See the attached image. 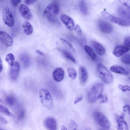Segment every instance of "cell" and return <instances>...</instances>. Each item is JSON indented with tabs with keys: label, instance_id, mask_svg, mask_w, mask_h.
<instances>
[{
	"label": "cell",
	"instance_id": "18",
	"mask_svg": "<svg viewBox=\"0 0 130 130\" xmlns=\"http://www.w3.org/2000/svg\"><path fill=\"white\" fill-rule=\"evenodd\" d=\"M118 13L123 19L128 20L130 19L129 11L122 6H120L118 9Z\"/></svg>",
	"mask_w": 130,
	"mask_h": 130
},
{
	"label": "cell",
	"instance_id": "4",
	"mask_svg": "<svg viewBox=\"0 0 130 130\" xmlns=\"http://www.w3.org/2000/svg\"><path fill=\"white\" fill-rule=\"evenodd\" d=\"M101 14L105 19L119 25L126 26L130 25V22L127 20L115 17L105 11H101Z\"/></svg>",
	"mask_w": 130,
	"mask_h": 130
},
{
	"label": "cell",
	"instance_id": "14",
	"mask_svg": "<svg viewBox=\"0 0 130 130\" xmlns=\"http://www.w3.org/2000/svg\"><path fill=\"white\" fill-rule=\"evenodd\" d=\"M64 76V71L63 69L61 68H56L53 72V79L57 82L61 81L63 79Z\"/></svg>",
	"mask_w": 130,
	"mask_h": 130
},
{
	"label": "cell",
	"instance_id": "27",
	"mask_svg": "<svg viewBox=\"0 0 130 130\" xmlns=\"http://www.w3.org/2000/svg\"><path fill=\"white\" fill-rule=\"evenodd\" d=\"M80 11L84 14H86L88 12L87 8L85 2L83 0L80 1L79 4Z\"/></svg>",
	"mask_w": 130,
	"mask_h": 130
},
{
	"label": "cell",
	"instance_id": "31",
	"mask_svg": "<svg viewBox=\"0 0 130 130\" xmlns=\"http://www.w3.org/2000/svg\"><path fill=\"white\" fill-rule=\"evenodd\" d=\"M60 39L64 45L73 52H75V50L74 47L70 42L63 38H60Z\"/></svg>",
	"mask_w": 130,
	"mask_h": 130
},
{
	"label": "cell",
	"instance_id": "3",
	"mask_svg": "<svg viewBox=\"0 0 130 130\" xmlns=\"http://www.w3.org/2000/svg\"><path fill=\"white\" fill-rule=\"evenodd\" d=\"M103 89V85L101 83H97L93 86L88 94V98L89 101L93 103L98 99Z\"/></svg>",
	"mask_w": 130,
	"mask_h": 130
},
{
	"label": "cell",
	"instance_id": "29",
	"mask_svg": "<svg viewBox=\"0 0 130 130\" xmlns=\"http://www.w3.org/2000/svg\"><path fill=\"white\" fill-rule=\"evenodd\" d=\"M130 55L129 54L124 55L121 58V61L123 63L126 65H129Z\"/></svg>",
	"mask_w": 130,
	"mask_h": 130
},
{
	"label": "cell",
	"instance_id": "8",
	"mask_svg": "<svg viewBox=\"0 0 130 130\" xmlns=\"http://www.w3.org/2000/svg\"><path fill=\"white\" fill-rule=\"evenodd\" d=\"M98 26L100 30L105 33H110L113 30V27L110 23L103 20L99 21Z\"/></svg>",
	"mask_w": 130,
	"mask_h": 130
},
{
	"label": "cell",
	"instance_id": "28",
	"mask_svg": "<svg viewBox=\"0 0 130 130\" xmlns=\"http://www.w3.org/2000/svg\"><path fill=\"white\" fill-rule=\"evenodd\" d=\"M67 72L69 77L73 79H75L77 76V72L75 70L71 68H68Z\"/></svg>",
	"mask_w": 130,
	"mask_h": 130
},
{
	"label": "cell",
	"instance_id": "11",
	"mask_svg": "<svg viewBox=\"0 0 130 130\" xmlns=\"http://www.w3.org/2000/svg\"><path fill=\"white\" fill-rule=\"evenodd\" d=\"M20 70L19 63L18 62H14L13 65L11 66L9 72L10 77L12 80L16 79L19 75Z\"/></svg>",
	"mask_w": 130,
	"mask_h": 130
},
{
	"label": "cell",
	"instance_id": "25",
	"mask_svg": "<svg viewBox=\"0 0 130 130\" xmlns=\"http://www.w3.org/2000/svg\"><path fill=\"white\" fill-rule=\"evenodd\" d=\"M0 112L10 117H14L13 115L6 107L0 104Z\"/></svg>",
	"mask_w": 130,
	"mask_h": 130
},
{
	"label": "cell",
	"instance_id": "23",
	"mask_svg": "<svg viewBox=\"0 0 130 130\" xmlns=\"http://www.w3.org/2000/svg\"><path fill=\"white\" fill-rule=\"evenodd\" d=\"M62 52L66 58L75 64L76 63L74 57L69 52L64 49L62 50Z\"/></svg>",
	"mask_w": 130,
	"mask_h": 130
},
{
	"label": "cell",
	"instance_id": "13",
	"mask_svg": "<svg viewBox=\"0 0 130 130\" xmlns=\"http://www.w3.org/2000/svg\"><path fill=\"white\" fill-rule=\"evenodd\" d=\"M125 115V113L124 112L120 116L117 115L116 116V119L118 124L117 128L118 129H128L127 124L124 119Z\"/></svg>",
	"mask_w": 130,
	"mask_h": 130
},
{
	"label": "cell",
	"instance_id": "40",
	"mask_svg": "<svg viewBox=\"0 0 130 130\" xmlns=\"http://www.w3.org/2000/svg\"><path fill=\"white\" fill-rule=\"evenodd\" d=\"M123 109L124 112H126L130 114V107L128 105H124L123 107Z\"/></svg>",
	"mask_w": 130,
	"mask_h": 130
},
{
	"label": "cell",
	"instance_id": "20",
	"mask_svg": "<svg viewBox=\"0 0 130 130\" xmlns=\"http://www.w3.org/2000/svg\"><path fill=\"white\" fill-rule=\"evenodd\" d=\"M19 58L25 67L27 68L29 66L30 60V57L28 55L25 53L21 54Z\"/></svg>",
	"mask_w": 130,
	"mask_h": 130
},
{
	"label": "cell",
	"instance_id": "26",
	"mask_svg": "<svg viewBox=\"0 0 130 130\" xmlns=\"http://www.w3.org/2000/svg\"><path fill=\"white\" fill-rule=\"evenodd\" d=\"M15 57L13 55L10 53L8 54L6 57L5 61L11 66H12L14 63Z\"/></svg>",
	"mask_w": 130,
	"mask_h": 130
},
{
	"label": "cell",
	"instance_id": "19",
	"mask_svg": "<svg viewBox=\"0 0 130 130\" xmlns=\"http://www.w3.org/2000/svg\"><path fill=\"white\" fill-rule=\"evenodd\" d=\"M110 71L113 72L124 75H128L129 73L124 68L118 66H113L110 68Z\"/></svg>",
	"mask_w": 130,
	"mask_h": 130
},
{
	"label": "cell",
	"instance_id": "9",
	"mask_svg": "<svg viewBox=\"0 0 130 130\" xmlns=\"http://www.w3.org/2000/svg\"><path fill=\"white\" fill-rule=\"evenodd\" d=\"M0 41L7 46H11L13 44L12 37L7 33L0 30Z\"/></svg>",
	"mask_w": 130,
	"mask_h": 130
},
{
	"label": "cell",
	"instance_id": "16",
	"mask_svg": "<svg viewBox=\"0 0 130 130\" xmlns=\"http://www.w3.org/2000/svg\"><path fill=\"white\" fill-rule=\"evenodd\" d=\"M129 50L130 48L124 45H119L115 48L113 54L116 56L119 57L129 51Z\"/></svg>",
	"mask_w": 130,
	"mask_h": 130
},
{
	"label": "cell",
	"instance_id": "10",
	"mask_svg": "<svg viewBox=\"0 0 130 130\" xmlns=\"http://www.w3.org/2000/svg\"><path fill=\"white\" fill-rule=\"evenodd\" d=\"M60 18L62 22L67 28L70 30L72 31L74 26V22L72 19L68 15L63 14L60 15Z\"/></svg>",
	"mask_w": 130,
	"mask_h": 130
},
{
	"label": "cell",
	"instance_id": "7",
	"mask_svg": "<svg viewBox=\"0 0 130 130\" xmlns=\"http://www.w3.org/2000/svg\"><path fill=\"white\" fill-rule=\"evenodd\" d=\"M2 16L4 23L7 26L12 27L14 24V20L11 10L9 7L6 6L3 9Z\"/></svg>",
	"mask_w": 130,
	"mask_h": 130
},
{
	"label": "cell",
	"instance_id": "15",
	"mask_svg": "<svg viewBox=\"0 0 130 130\" xmlns=\"http://www.w3.org/2000/svg\"><path fill=\"white\" fill-rule=\"evenodd\" d=\"M44 125L47 129L55 130L57 129L56 121L54 118L49 117L46 118L44 121Z\"/></svg>",
	"mask_w": 130,
	"mask_h": 130
},
{
	"label": "cell",
	"instance_id": "41",
	"mask_svg": "<svg viewBox=\"0 0 130 130\" xmlns=\"http://www.w3.org/2000/svg\"><path fill=\"white\" fill-rule=\"evenodd\" d=\"M37 0H25V3L27 5H31L35 2Z\"/></svg>",
	"mask_w": 130,
	"mask_h": 130
},
{
	"label": "cell",
	"instance_id": "30",
	"mask_svg": "<svg viewBox=\"0 0 130 130\" xmlns=\"http://www.w3.org/2000/svg\"><path fill=\"white\" fill-rule=\"evenodd\" d=\"M6 101L11 106H13L16 102V99L13 96L11 95L8 96L6 98Z\"/></svg>",
	"mask_w": 130,
	"mask_h": 130
},
{
	"label": "cell",
	"instance_id": "35",
	"mask_svg": "<svg viewBox=\"0 0 130 130\" xmlns=\"http://www.w3.org/2000/svg\"><path fill=\"white\" fill-rule=\"evenodd\" d=\"M130 38L129 37L125 38L124 40V45L130 48Z\"/></svg>",
	"mask_w": 130,
	"mask_h": 130
},
{
	"label": "cell",
	"instance_id": "2",
	"mask_svg": "<svg viewBox=\"0 0 130 130\" xmlns=\"http://www.w3.org/2000/svg\"><path fill=\"white\" fill-rule=\"evenodd\" d=\"M59 10V4L57 2H53L46 7L44 11L43 15L49 20L52 21L58 15Z\"/></svg>",
	"mask_w": 130,
	"mask_h": 130
},
{
	"label": "cell",
	"instance_id": "46",
	"mask_svg": "<svg viewBox=\"0 0 130 130\" xmlns=\"http://www.w3.org/2000/svg\"><path fill=\"white\" fill-rule=\"evenodd\" d=\"M119 1H121V0H118Z\"/></svg>",
	"mask_w": 130,
	"mask_h": 130
},
{
	"label": "cell",
	"instance_id": "22",
	"mask_svg": "<svg viewBox=\"0 0 130 130\" xmlns=\"http://www.w3.org/2000/svg\"><path fill=\"white\" fill-rule=\"evenodd\" d=\"M79 78L80 82L84 83L88 77V74L85 69L82 66L79 68Z\"/></svg>",
	"mask_w": 130,
	"mask_h": 130
},
{
	"label": "cell",
	"instance_id": "6",
	"mask_svg": "<svg viewBox=\"0 0 130 130\" xmlns=\"http://www.w3.org/2000/svg\"><path fill=\"white\" fill-rule=\"evenodd\" d=\"M94 116L97 123L101 127L106 129L110 128L111 125L109 122L102 113L98 111L95 112Z\"/></svg>",
	"mask_w": 130,
	"mask_h": 130
},
{
	"label": "cell",
	"instance_id": "33",
	"mask_svg": "<svg viewBox=\"0 0 130 130\" xmlns=\"http://www.w3.org/2000/svg\"><path fill=\"white\" fill-rule=\"evenodd\" d=\"M98 99H100L99 102L100 103H104L107 102L108 101V98L107 95L105 94H101Z\"/></svg>",
	"mask_w": 130,
	"mask_h": 130
},
{
	"label": "cell",
	"instance_id": "45",
	"mask_svg": "<svg viewBox=\"0 0 130 130\" xmlns=\"http://www.w3.org/2000/svg\"><path fill=\"white\" fill-rule=\"evenodd\" d=\"M3 101L2 99L0 98V102L1 103Z\"/></svg>",
	"mask_w": 130,
	"mask_h": 130
},
{
	"label": "cell",
	"instance_id": "12",
	"mask_svg": "<svg viewBox=\"0 0 130 130\" xmlns=\"http://www.w3.org/2000/svg\"><path fill=\"white\" fill-rule=\"evenodd\" d=\"M19 10L20 14L25 19L29 20L31 18L32 14L31 12L25 5H20L19 7Z\"/></svg>",
	"mask_w": 130,
	"mask_h": 130
},
{
	"label": "cell",
	"instance_id": "44",
	"mask_svg": "<svg viewBox=\"0 0 130 130\" xmlns=\"http://www.w3.org/2000/svg\"><path fill=\"white\" fill-rule=\"evenodd\" d=\"M61 130H67L66 128L64 126H62L61 127Z\"/></svg>",
	"mask_w": 130,
	"mask_h": 130
},
{
	"label": "cell",
	"instance_id": "36",
	"mask_svg": "<svg viewBox=\"0 0 130 130\" xmlns=\"http://www.w3.org/2000/svg\"><path fill=\"white\" fill-rule=\"evenodd\" d=\"M74 30L79 35H82V30L78 25L77 24L76 25L74 28Z\"/></svg>",
	"mask_w": 130,
	"mask_h": 130
},
{
	"label": "cell",
	"instance_id": "21",
	"mask_svg": "<svg viewBox=\"0 0 130 130\" xmlns=\"http://www.w3.org/2000/svg\"><path fill=\"white\" fill-rule=\"evenodd\" d=\"M24 32L26 35H29L33 32V28L31 24L28 21H25L22 25Z\"/></svg>",
	"mask_w": 130,
	"mask_h": 130
},
{
	"label": "cell",
	"instance_id": "5",
	"mask_svg": "<svg viewBox=\"0 0 130 130\" xmlns=\"http://www.w3.org/2000/svg\"><path fill=\"white\" fill-rule=\"evenodd\" d=\"M97 69L100 77L104 82L108 84L111 83L113 77L107 69L102 64H99L98 65Z\"/></svg>",
	"mask_w": 130,
	"mask_h": 130
},
{
	"label": "cell",
	"instance_id": "17",
	"mask_svg": "<svg viewBox=\"0 0 130 130\" xmlns=\"http://www.w3.org/2000/svg\"><path fill=\"white\" fill-rule=\"evenodd\" d=\"M92 46L96 52L99 55H102L105 53V50L100 44L94 41L91 42Z\"/></svg>",
	"mask_w": 130,
	"mask_h": 130
},
{
	"label": "cell",
	"instance_id": "38",
	"mask_svg": "<svg viewBox=\"0 0 130 130\" xmlns=\"http://www.w3.org/2000/svg\"><path fill=\"white\" fill-rule=\"evenodd\" d=\"M83 98V95L82 94H80L77 96L75 98L74 102V104H75L78 102L81 101Z\"/></svg>",
	"mask_w": 130,
	"mask_h": 130
},
{
	"label": "cell",
	"instance_id": "39",
	"mask_svg": "<svg viewBox=\"0 0 130 130\" xmlns=\"http://www.w3.org/2000/svg\"><path fill=\"white\" fill-rule=\"evenodd\" d=\"M21 0H11V3L12 5L14 7H17L20 3Z\"/></svg>",
	"mask_w": 130,
	"mask_h": 130
},
{
	"label": "cell",
	"instance_id": "37",
	"mask_svg": "<svg viewBox=\"0 0 130 130\" xmlns=\"http://www.w3.org/2000/svg\"><path fill=\"white\" fill-rule=\"evenodd\" d=\"M25 112L23 109L21 110L19 112L18 115V119L20 120L23 119L24 117Z\"/></svg>",
	"mask_w": 130,
	"mask_h": 130
},
{
	"label": "cell",
	"instance_id": "24",
	"mask_svg": "<svg viewBox=\"0 0 130 130\" xmlns=\"http://www.w3.org/2000/svg\"><path fill=\"white\" fill-rule=\"evenodd\" d=\"M84 49L86 53L92 59H95L96 58V55L90 47L86 45L85 46Z\"/></svg>",
	"mask_w": 130,
	"mask_h": 130
},
{
	"label": "cell",
	"instance_id": "32",
	"mask_svg": "<svg viewBox=\"0 0 130 130\" xmlns=\"http://www.w3.org/2000/svg\"><path fill=\"white\" fill-rule=\"evenodd\" d=\"M118 88L123 92H125L127 91H129L130 87L127 85H124L120 84L118 86Z\"/></svg>",
	"mask_w": 130,
	"mask_h": 130
},
{
	"label": "cell",
	"instance_id": "42",
	"mask_svg": "<svg viewBox=\"0 0 130 130\" xmlns=\"http://www.w3.org/2000/svg\"><path fill=\"white\" fill-rule=\"evenodd\" d=\"M36 52L39 55L41 56H43L44 55V54L41 51L38 50H36Z\"/></svg>",
	"mask_w": 130,
	"mask_h": 130
},
{
	"label": "cell",
	"instance_id": "1",
	"mask_svg": "<svg viewBox=\"0 0 130 130\" xmlns=\"http://www.w3.org/2000/svg\"><path fill=\"white\" fill-rule=\"evenodd\" d=\"M41 102L43 106L49 109H52L53 106V99L49 91L46 89H42L39 91Z\"/></svg>",
	"mask_w": 130,
	"mask_h": 130
},
{
	"label": "cell",
	"instance_id": "43",
	"mask_svg": "<svg viewBox=\"0 0 130 130\" xmlns=\"http://www.w3.org/2000/svg\"><path fill=\"white\" fill-rule=\"evenodd\" d=\"M3 69V66L2 61L1 57H0V72Z\"/></svg>",
	"mask_w": 130,
	"mask_h": 130
},
{
	"label": "cell",
	"instance_id": "34",
	"mask_svg": "<svg viewBox=\"0 0 130 130\" xmlns=\"http://www.w3.org/2000/svg\"><path fill=\"white\" fill-rule=\"evenodd\" d=\"M77 125L76 123L73 120H71L68 128L69 130H76Z\"/></svg>",
	"mask_w": 130,
	"mask_h": 130
}]
</instances>
